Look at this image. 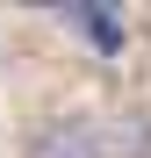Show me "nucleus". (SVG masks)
Instances as JSON below:
<instances>
[{"instance_id":"nucleus-1","label":"nucleus","mask_w":151,"mask_h":158,"mask_svg":"<svg viewBox=\"0 0 151 158\" xmlns=\"http://www.w3.org/2000/svg\"><path fill=\"white\" fill-rule=\"evenodd\" d=\"M22 158H101V115L94 108H50L22 137Z\"/></svg>"},{"instance_id":"nucleus-2","label":"nucleus","mask_w":151,"mask_h":158,"mask_svg":"<svg viewBox=\"0 0 151 158\" xmlns=\"http://www.w3.org/2000/svg\"><path fill=\"white\" fill-rule=\"evenodd\" d=\"M101 158H151V108H115L101 122Z\"/></svg>"},{"instance_id":"nucleus-3","label":"nucleus","mask_w":151,"mask_h":158,"mask_svg":"<svg viewBox=\"0 0 151 158\" xmlns=\"http://www.w3.org/2000/svg\"><path fill=\"white\" fill-rule=\"evenodd\" d=\"M58 22H65L72 36H86V43L101 50V58H115V50H122V22H115L108 7H65Z\"/></svg>"}]
</instances>
